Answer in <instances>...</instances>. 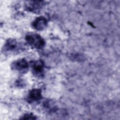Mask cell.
I'll use <instances>...</instances> for the list:
<instances>
[{"label":"cell","mask_w":120,"mask_h":120,"mask_svg":"<svg viewBox=\"0 0 120 120\" xmlns=\"http://www.w3.org/2000/svg\"><path fill=\"white\" fill-rule=\"evenodd\" d=\"M25 39L30 45L36 49H42L45 45L44 39L40 35L36 33L27 34L26 36Z\"/></svg>","instance_id":"1"},{"label":"cell","mask_w":120,"mask_h":120,"mask_svg":"<svg viewBox=\"0 0 120 120\" xmlns=\"http://www.w3.org/2000/svg\"><path fill=\"white\" fill-rule=\"evenodd\" d=\"M29 66L28 63L25 59H21L13 62L11 67L14 70L23 73L28 70Z\"/></svg>","instance_id":"2"},{"label":"cell","mask_w":120,"mask_h":120,"mask_svg":"<svg viewBox=\"0 0 120 120\" xmlns=\"http://www.w3.org/2000/svg\"><path fill=\"white\" fill-rule=\"evenodd\" d=\"M32 69L33 75L38 77H42L44 72V62L41 60L34 61L32 63Z\"/></svg>","instance_id":"3"},{"label":"cell","mask_w":120,"mask_h":120,"mask_svg":"<svg viewBox=\"0 0 120 120\" xmlns=\"http://www.w3.org/2000/svg\"><path fill=\"white\" fill-rule=\"evenodd\" d=\"M43 1L31 0L28 1L25 4L26 9L30 12H38L44 5Z\"/></svg>","instance_id":"4"},{"label":"cell","mask_w":120,"mask_h":120,"mask_svg":"<svg viewBox=\"0 0 120 120\" xmlns=\"http://www.w3.org/2000/svg\"><path fill=\"white\" fill-rule=\"evenodd\" d=\"M21 49V45H20L15 39H13L8 40L4 45L5 50L8 52H15L20 50Z\"/></svg>","instance_id":"5"},{"label":"cell","mask_w":120,"mask_h":120,"mask_svg":"<svg viewBox=\"0 0 120 120\" xmlns=\"http://www.w3.org/2000/svg\"><path fill=\"white\" fill-rule=\"evenodd\" d=\"M41 98V90L38 89H34L31 90L27 97V100L30 103L38 102Z\"/></svg>","instance_id":"6"},{"label":"cell","mask_w":120,"mask_h":120,"mask_svg":"<svg viewBox=\"0 0 120 120\" xmlns=\"http://www.w3.org/2000/svg\"><path fill=\"white\" fill-rule=\"evenodd\" d=\"M47 21L46 18L43 16L37 17L32 22V25L33 28L38 30L44 29L46 26Z\"/></svg>","instance_id":"7"},{"label":"cell","mask_w":120,"mask_h":120,"mask_svg":"<svg viewBox=\"0 0 120 120\" xmlns=\"http://www.w3.org/2000/svg\"><path fill=\"white\" fill-rule=\"evenodd\" d=\"M23 119H35V118H34L33 115H31V114H26Z\"/></svg>","instance_id":"8"}]
</instances>
